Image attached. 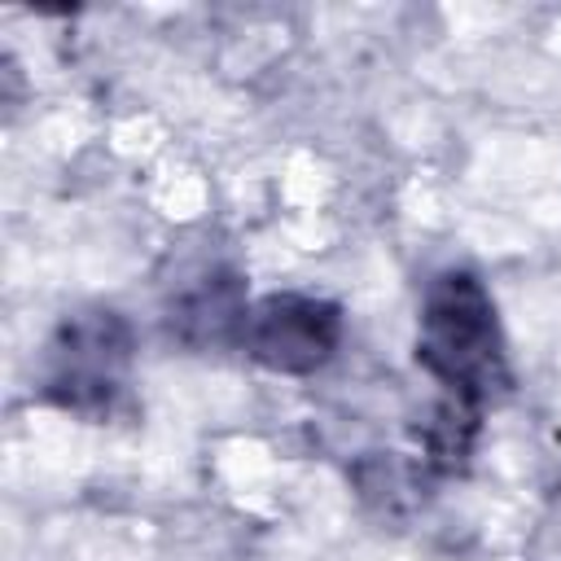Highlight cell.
Instances as JSON below:
<instances>
[{
	"instance_id": "1",
	"label": "cell",
	"mask_w": 561,
	"mask_h": 561,
	"mask_svg": "<svg viewBox=\"0 0 561 561\" xmlns=\"http://www.w3.org/2000/svg\"><path fill=\"white\" fill-rule=\"evenodd\" d=\"M416 364L447 390L451 408L473 416L513 386L495 302L469 267H443L425 280L416 316Z\"/></svg>"
},
{
	"instance_id": "2",
	"label": "cell",
	"mask_w": 561,
	"mask_h": 561,
	"mask_svg": "<svg viewBox=\"0 0 561 561\" xmlns=\"http://www.w3.org/2000/svg\"><path fill=\"white\" fill-rule=\"evenodd\" d=\"M131 381V329L118 311L92 307L61 320L44 346L39 394L75 416H114Z\"/></svg>"
},
{
	"instance_id": "3",
	"label": "cell",
	"mask_w": 561,
	"mask_h": 561,
	"mask_svg": "<svg viewBox=\"0 0 561 561\" xmlns=\"http://www.w3.org/2000/svg\"><path fill=\"white\" fill-rule=\"evenodd\" d=\"M337 342H342V311L329 298H311V294H267L250 302L237 337V346L254 364L285 377L324 368Z\"/></svg>"
},
{
	"instance_id": "4",
	"label": "cell",
	"mask_w": 561,
	"mask_h": 561,
	"mask_svg": "<svg viewBox=\"0 0 561 561\" xmlns=\"http://www.w3.org/2000/svg\"><path fill=\"white\" fill-rule=\"evenodd\" d=\"M245 311L250 302L241 294V280L232 272H206L193 289H184L171 302V329L193 346H206V342L219 346L241 337Z\"/></svg>"
}]
</instances>
